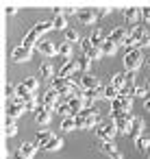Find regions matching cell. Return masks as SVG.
<instances>
[{
  "mask_svg": "<svg viewBox=\"0 0 150 159\" xmlns=\"http://www.w3.org/2000/svg\"><path fill=\"white\" fill-rule=\"evenodd\" d=\"M141 61H143V52H141L139 48L124 52V68H126V72H128V70H135V72H137L139 66H141Z\"/></svg>",
  "mask_w": 150,
  "mask_h": 159,
  "instance_id": "1",
  "label": "cell"
},
{
  "mask_svg": "<svg viewBox=\"0 0 150 159\" xmlns=\"http://www.w3.org/2000/svg\"><path fill=\"white\" fill-rule=\"evenodd\" d=\"M96 135H98V139H100V142H113V137L117 135L115 122H113V120H111V122H102V124L98 126Z\"/></svg>",
  "mask_w": 150,
  "mask_h": 159,
  "instance_id": "2",
  "label": "cell"
},
{
  "mask_svg": "<svg viewBox=\"0 0 150 159\" xmlns=\"http://www.w3.org/2000/svg\"><path fill=\"white\" fill-rule=\"evenodd\" d=\"M50 87H52V89H57V92H59V96H70L74 85L70 83V79H61V76L57 74V76H52V79H50Z\"/></svg>",
  "mask_w": 150,
  "mask_h": 159,
  "instance_id": "3",
  "label": "cell"
},
{
  "mask_svg": "<svg viewBox=\"0 0 150 159\" xmlns=\"http://www.w3.org/2000/svg\"><path fill=\"white\" fill-rule=\"evenodd\" d=\"M37 150V142H22L20 148H18V157L15 159H33Z\"/></svg>",
  "mask_w": 150,
  "mask_h": 159,
  "instance_id": "4",
  "label": "cell"
},
{
  "mask_svg": "<svg viewBox=\"0 0 150 159\" xmlns=\"http://www.w3.org/2000/svg\"><path fill=\"white\" fill-rule=\"evenodd\" d=\"M31 55H33V50L20 44V46H15V48H13V52H11V59H13L15 63H22V61H29V59H31Z\"/></svg>",
  "mask_w": 150,
  "mask_h": 159,
  "instance_id": "5",
  "label": "cell"
},
{
  "mask_svg": "<svg viewBox=\"0 0 150 159\" xmlns=\"http://www.w3.org/2000/svg\"><path fill=\"white\" fill-rule=\"evenodd\" d=\"M128 35H130V31H128V29H124V26H115V29L111 31V35H109V37H111L117 46H124V42L128 39Z\"/></svg>",
  "mask_w": 150,
  "mask_h": 159,
  "instance_id": "6",
  "label": "cell"
},
{
  "mask_svg": "<svg viewBox=\"0 0 150 159\" xmlns=\"http://www.w3.org/2000/svg\"><path fill=\"white\" fill-rule=\"evenodd\" d=\"M143 131H146V122H143L141 118H137V116H135V120L130 122V133H128V135H130L133 139H139L141 135H146Z\"/></svg>",
  "mask_w": 150,
  "mask_h": 159,
  "instance_id": "7",
  "label": "cell"
},
{
  "mask_svg": "<svg viewBox=\"0 0 150 159\" xmlns=\"http://www.w3.org/2000/svg\"><path fill=\"white\" fill-rule=\"evenodd\" d=\"M37 50H39L42 55H46V57H55V55H59V48H57L52 42H48V39H39Z\"/></svg>",
  "mask_w": 150,
  "mask_h": 159,
  "instance_id": "8",
  "label": "cell"
},
{
  "mask_svg": "<svg viewBox=\"0 0 150 159\" xmlns=\"http://www.w3.org/2000/svg\"><path fill=\"white\" fill-rule=\"evenodd\" d=\"M100 150H102V155H107L111 159H122V152L117 150V146L113 142H100Z\"/></svg>",
  "mask_w": 150,
  "mask_h": 159,
  "instance_id": "9",
  "label": "cell"
},
{
  "mask_svg": "<svg viewBox=\"0 0 150 159\" xmlns=\"http://www.w3.org/2000/svg\"><path fill=\"white\" fill-rule=\"evenodd\" d=\"M50 113H52V111H48L44 105H39V107L35 109V122H37L39 126H46V124L50 122Z\"/></svg>",
  "mask_w": 150,
  "mask_h": 159,
  "instance_id": "10",
  "label": "cell"
},
{
  "mask_svg": "<svg viewBox=\"0 0 150 159\" xmlns=\"http://www.w3.org/2000/svg\"><path fill=\"white\" fill-rule=\"evenodd\" d=\"M76 18H78V22H83V24H94V22L98 20L91 9H81V11L76 13Z\"/></svg>",
  "mask_w": 150,
  "mask_h": 159,
  "instance_id": "11",
  "label": "cell"
},
{
  "mask_svg": "<svg viewBox=\"0 0 150 159\" xmlns=\"http://www.w3.org/2000/svg\"><path fill=\"white\" fill-rule=\"evenodd\" d=\"M81 87L83 89H96V87H100V83H98V79L94 76V74H83V79H81Z\"/></svg>",
  "mask_w": 150,
  "mask_h": 159,
  "instance_id": "12",
  "label": "cell"
},
{
  "mask_svg": "<svg viewBox=\"0 0 150 159\" xmlns=\"http://www.w3.org/2000/svg\"><path fill=\"white\" fill-rule=\"evenodd\" d=\"M52 137H55V133H52V131H48V129H42L39 133H35V142H37V146H42V148H44Z\"/></svg>",
  "mask_w": 150,
  "mask_h": 159,
  "instance_id": "13",
  "label": "cell"
},
{
  "mask_svg": "<svg viewBox=\"0 0 150 159\" xmlns=\"http://www.w3.org/2000/svg\"><path fill=\"white\" fill-rule=\"evenodd\" d=\"M109 81H111V85H113V87H117V89H120V94H122V89L126 87V72H117V74H113Z\"/></svg>",
  "mask_w": 150,
  "mask_h": 159,
  "instance_id": "14",
  "label": "cell"
},
{
  "mask_svg": "<svg viewBox=\"0 0 150 159\" xmlns=\"http://www.w3.org/2000/svg\"><path fill=\"white\" fill-rule=\"evenodd\" d=\"M122 16H124L126 22H135V20L141 18V9H137V7H128V9L122 11Z\"/></svg>",
  "mask_w": 150,
  "mask_h": 159,
  "instance_id": "15",
  "label": "cell"
},
{
  "mask_svg": "<svg viewBox=\"0 0 150 159\" xmlns=\"http://www.w3.org/2000/svg\"><path fill=\"white\" fill-rule=\"evenodd\" d=\"M76 70H78V68H76V63L68 61V63H63V66L59 68V76H61V79H70V76H72Z\"/></svg>",
  "mask_w": 150,
  "mask_h": 159,
  "instance_id": "16",
  "label": "cell"
},
{
  "mask_svg": "<svg viewBox=\"0 0 150 159\" xmlns=\"http://www.w3.org/2000/svg\"><path fill=\"white\" fill-rule=\"evenodd\" d=\"M113 122H115V129H117L120 135H128V133H130V120L117 118V120H113Z\"/></svg>",
  "mask_w": 150,
  "mask_h": 159,
  "instance_id": "17",
  "label": "cell"
},
{
  "mask_svg": "<svg viewBox=\"0 0 150 159\" xmlns=\"http://www.w3.org/2000/svg\"><path fill=\"white\" fill-rule=\"evenodd\" d=\"M37 44H39V37L33 33V31H29L26 35H24V39H22V46H26V48H37Z\"/></svg>",
  "mask_w": 150,
  "mask_h": 159,
  "instance_id": "18",
  "label": "cell"
},
{
  "mask_svg": "<svg viewBox=\"0 0 150 159\" xmlns=\"http://www.w3.org/2000/svg\"><path fill=\"white\" fill-rule=\"evenodd\" d=\"M91 63H94V61H91L87 55H81V57L76 59V68H78V72H83V74H87V70L91 68Z\"/></svg>",
  "mask_w": 150,
  "mask_h": 159,
  "instance_id": "19",
  "label": "cell"
},
{
  "mask_svg": "<svg viewBox=\"0 0 150 159\" xmlns=\"http://www.w3.org/2000/svg\"><path fill=\"white\" fill-rule=\"evenodd\" d=\"M50 29H52V22H48V20H44V22H37V24H35V26H33L31 31H33V33H35L37 37H42V35H44L46 31H50Z\"/></svg>",
  "mask_w": 150,
  "mask_h": 159,
  "instance_id": "20",
  "label": "cell"
},
{
  "mask_svg": "<svg viewBox=\"0 0 150 159\" xmlns=\"http://www.w3.org/2000/svg\"><path fill=\"white\" fill-rule=\"evenodd\" d=\"M146 33H148V31H146V26H133V29H130V35H128V37H130V39H133V42L137 44V48H139V39H141V37H143Z\"/></svg>",
  "mask_w": 150,
  "mask_h": 159,
  "instance_id": "21",
  "label": "cell"
},
{
  "mask_svg": "<svg viewBox=\"0 0 150 159\" xmlns=\"http://www.w3.org/2000/svg\"><path fill=\"white\" fill-rule=\"evenodd\" d=\"M100 50H102V55H115V50H117V44H115L111 37H107V39L102 42Z\"/></svg>",
  "mask_w": 150,
  "mask_h": 159,
  "instance_id": "22",
  "label": "cell"
},
{
  "mask_svg": "<svg viewBox=\"0 0 150 159\" xmlns=\"http://www.w3.org/2000/svg\"><path fill=\"white\" fill-rule=\"evenodd\" d=\"M104 39H107V37L102 35V31H100V29H94V31H91V35H89V42H91L96 48H100Z\"/></svg>",
  "mask_w": 150,
  "mask_h": 159,
  "instance_id": "23",
  "label": "cell"
},
{
  "mask_svg": "<svg viewBox=\"0 0 150 159\" xmlns=\"http://www.w3.org/2000/svg\"><path fill=\"white\" fill-rule=\"evenodd\" d=\"M57 48H59V55L63 57V63H68V61H70V55H72V44L63 42V44H59Z\"/></svg>",
  "mask_w": 150,
  "mask_h": 159,
  "instance_id": "24",
  "label": "cell"
},
{
  "mask_svg": "<svg viewBox=\"0 0 150 159\" xmlns=\"http://www.w3.org/2000/svg\"><path fill=\"white\" fill-rule=\"evenodd\" d=\"M61 146H63V139L55 135V137H52V139H50V142H48V144H46V146H44L42 150H48V152H55V150H59Z\"/></svg>",
  "mask_w": 150,
  "mask_h": 159,
  "instance_id": "25",
  "label": "cell"
},
{
  "mask_svg": "<svg viewBox=\"0 0 150 159\" xmlns=\"http://www.w3.org/2000/svg\"><path fill=\"white\" fill-rule=\"evenodd\" d=\"M63 37H65L68 44H76V42L81 39V35H78L76 29H65V31H63Z\"/></svg>",
  "mask_w": 150,
  "mask_h": 159,
  "instance_id": "26",
  "label": "cell"
},
{
  "mask_svg": "<svg viewBox=\"0 0 150 159\" xmlns=\"http://www.w3.org/2000/svg\"><path fill=\"white\" fill-rule=\"evenodd\" d=\"M24 111H26V107H24V105H11V102L7 105V116H13V118H18V116H22Z\"/></svg>",
  "mask_w": 150,
  "mask_h": 159,
  "instance_id": "27",
  "label": "cell"
},
{
  "mask_svg": "<svg viewBox=\"0 0 150 159\" xmlns=\"http://www.w3.org/2000/svg\"><path fill=\"white\" fill-rule=\"evenodd\" d=\"M104 98H107V100H115V98H120V89L113 87L111 83L104 85Z\"/></svg>",
  "mask_w": 150,
  "mask_h": 159,
  "instance_id": "28",
  "label": "cell"
},
{
  "mask_svg": "<svg viewBox=\"0 0 150 159\" xmlns=\"http://www.w3.org/2000/svg\"><path fill=\"white\" fill-rule=\"evenodd\" d=\"M61 131H76V120H74V116H70V118H63L61 120Z\"/></svg>",
  "mask_w": 150,
  "mask_h": 159,
  "instance_id": "29",
  "label": "cell"
},
{
  "mask_svg": "<svg viewBox=\"0 0 150 159\" xmlns=\"http://www.w3.org/2000/svg\"><path fill=\"white\" fill-rule=\"evenodd\" d=\"M15 96H20V98H24V100H31L35 94H33V92H29V89L20 83V85H15Z\"/></svg>",
  "mask_w": 150,
  "mask_h": 159,
  "instance_id": "30",
  "label": "cell"
},
{
  "mask_svg": "<svg viewBox=\"0 0 150 159\" xmlns=\"http://www.w3.org/2000/svg\"><path fill=\"white\" fill-rule=\"evenodd\" d=\"M39 72H42V79H52V76H57L55 70H52V63H42Z\"/></svg>",
  "mask_w": 150,
  "mask_h": 159,
  "instance_id": "31",
  "label": "cell"
},
{
  "mask_svg": "<svg viewBox=\"0 0 150 159\" xmlns=\"http://www.w3.org/2000/svg\"><path fill=\"white\" fill-rule=\"evenodd\" d=\"M135 146H137V150H141V152L148 150V148H150V137H148V135H141L139 139H135Z\"/></svg>",
  "mask_w": 150,
  "mask_h": 159,
  "instance_id": "32",
  "label": "cell"
},
{
  "mask_svg": "<svg viewBox=\"0 0 150 159\" xmlns=\"http://www.w3.org/2000/svg\"><path fill=\"white\" fill-rule=\"evenodd\" d=\"M52 29H61V31L70 29L68 22H65V16H55V20H52Z\"/></svg>",
  "mask_w": 150,
  "mask_h": 159,
  "instance_id": "33",
  "label": "cell"
},
{
  "mask_svg": "<svg viewBox=\"0 0 150 159\" xmlns=\"http://www.w3.org/2000/svg\"><path fill=\"white\" fill-rule=\"evenodd\" d=\"M22 85H24L29 92H33V94H35V89L39 87V81H37V79H33V76H29V79H24V81H22Z\"/></svg>",
  "mask_w": 150,
  "mask_h": 159,
  "instance_id": "34",
  "label": "cell"
},
{
  "mask_svg": "<svg viewBox=\"0 0 150 159\" xmlns=\"http://www.w3.org/2000/svg\"><path fill=\"white\" fill-rule=\"evenodd\" d=\"M135 76H137L135 70H128V72H126V87H130V89L137 87V85H135Z\"/></svg>",
  "mask_w": 150,
  "mask_h": 159,
  "instance_id": "35",
  "label": "cell"
},
{
  "mask_svg": "<svg viewBox=\"0 0 150 159\" xmlns=\"http://www.w3.org/2000/svg\"><path fill=\"white\" fill-rule=\"evenodd\" d=\"M94 48H96V46H94V44H91V42H89V37H87V39H83V42H81V50H83V55H89V52H91V50H94Z\"/></svg>",
  "mask_w": 150,
  "mask_h": 159,
  "instance_id": "36",
  "label": "cell"
},
{
  "mask_svg": "<svg viewBox=\"0 0 150 159\" xmlns=\"http://www.w3.org/2000/svg\"><path fill=\"white\" fill-rule=\"evenodd\" d=\"M74 120H76V129H87V118L85 116H74Z\"/></svg>",
  "mask_w": 150,
  "mask_h": 159,
  "instance_id": "37",
  "label": "cell"
},
{
  "mask_svg": "<svg viewBox=\"0 0 150 159\" xmlns=\"http://www.w3.org/2000/svg\"><path fill=\"white\" fill-rule=\"evenodd\" d=\"M5 96H7V98L11 100V98L15 96V85H11V83H7V85H5Z\"/></svg>",
  "mask_w": 150,
  "mask_h": 159,
  "instance_id": "38",
  "label": "cell"
},
{
  "mask_svg": "<svg viewBox=\"0 0 150 159\" xmlns=\"http://www.w3.org/2000/svg\"><path fill=\"white\" fill-rule=\"evenodd\" d=\"M111 111H124V105H122V100H120V98L111 100Z\"/></svg>",
  "mask_w": 150,
  "mask_h": 159,
  "instance_id": "39",
  "label": "cell"
},
{
  "mask_svg": "<svg viewBox=\"0 0 150 159\" xmlns=\"http://www.w3.org/2000/svg\"><path fill=\"white\" fill-rule=\"evenodd\" d=\"M133 96H135V98H143V96H146V87L137 85V87L133 89Z\"/></svg>",
  "mask_w": 150,
  "mask_h": 159,
  "instance_id": "40",
  "label": "cell"
},
{
  "mask_svg": "<svg viewBox=\"0 0 150 159\" xmlns=\"http://www.w3.org/2000/svg\"><path fill=\"white\" fill-rule=\"evenodd\" d=\"M5 133H7V137H13V135H18V126H15V124H11V126H5Z\"/></svg>",
  "mask_w": 150,
  "mask_h": 159,
  "instance_id": "41",
  "label": "cell"
},
{
  "mask_svg": "<svg viewBox=\"0 0 150 159\" xmlns=\"http://www.w3.org/2000/svg\"><path fill=\"white\" fill-rule=\"evenodd\" d=\"M141 20H143L146 24H150V7H143V9H141Z\"/></svg>",
  "mask_w": 150,
  "mask_h": 159,
  "instance_id": "42",
  "label": "cell"
},
{
  "mask_svg": "<svg viewBox=\"0 0 150 159\" xmlns=\"http://www.w3.org/2000/svg\"><path fill=\"white\" fill-rule=\"evenodd\" d=\"M94 13H96V18H104L109 13V9H94Z\"/></svg>",
  "mask_w": 150,
  "mask_h": 159,
  "instance_id": "43",
  "label": "cell"
},
{
  "mask_svg": "<svg viewBox=\"0 0 150 159\" xmlns=\"http://www.w3.org/2000/svg\"><path fill=\"white\" fill-rule=\"evenodd\" d=\"M11 124H15V118L13 116H5V126H11Z\"/></svg>",
  "mask_w": 150,
  "mask_h": 159,
  "instance_id": "44",
  "label": "cell"
},
{
  "mask_svg": "<svg viewBox=\"0 0 150 159\" xmlns=\"http://www.w3.org/2000/svg\"><path fill=\"white\" fill-rule=\"evenodd\" d=\"M5 13H7V16H13V13H15V7H13V5H7V7H5Z\"/></svg>",
  "mask_w": 150,
  "mask_h": 159,
  "instance_id": "45",
  "label": "cell"
},
{
  "mask_svg": "<svg viewBox=\"0 0 150 159\" xmlns=\"http://www.w3.org/2000/svg\"><path fill=\"white\" fill-rule=\"evenodd\" d=\"M72 13H78V11H74L72 7H68V9H63V11H61V16H65V18H68V16H72Z\"/></svg>",
  "mask_w": 150,
  "mask_h": 159,
  "instance_id": "46",
  "label": "cell"
},
{
  "mask_svg": "<svg viewBox=\"0 0 150 159\" xmlns=\"http://www.w3.org/2000/svg\"><path fill=\"white\" fill-rule=\"evenodd\" d=\"M143 109H146V111H150V98H146V100H143Z\"/></svg>",
  "mask_w": 150,
  "mask_h": 159,
  "instance_id": "47",
  "label": "cell"
},
{
  "mask_svg": "<svg viewBox=\"0 0 150 159\" xmlns=\"http://www.w3.org/2000/svg\"><path fill=\"white\" fill-rule=\"evenodd\" d=\"M148 68H150V59H148Z\"/></svg>",
  "mask_w": 150,
  "mask_h": 159,
  "instance_id": "48",
  "label": "cell"
}]
</instances>
